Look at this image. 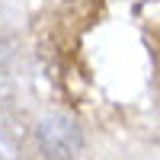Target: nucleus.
I'll return each instance as SVG.
<instances>
[{
    "label": "nucleus",
    "mask_w": 160,
    "mask_h": 160,
    "mask_svg": "<svg viewBox=\"0 0 160 160\" xmlns=\"http://www.w3.org/2000/svg\"><path fill=\"white\" fill-rule=\"evenodd\" d=\"M38 144H42V151L51 160H71L83 148V135H80V128L71 118L55 115V118H45L38 125Z\"/></svg>",
    "instance_id": "nucleus-1"
}]
</instances>
